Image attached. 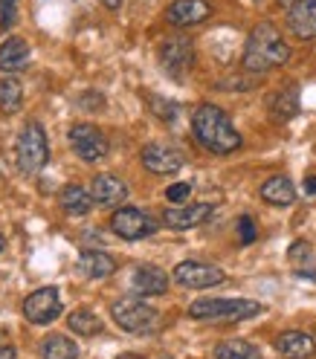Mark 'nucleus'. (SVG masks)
<instances>
[{"mask_svg": "<svg viewBox=\"0 0 316 359\" xmlns=\"http://www.w3.org/2000/svg\"><path fill=\"white\" fill-rule=\"evenodd\" d=\"M70 148L81 156L84 163H99L107 156V137L90 122H79L70 128Z\"/></svg>", "mask_w": 316, "mask_h": 359, "instance_id": "nucleus-9", "label": "nucleus"}, {"mask_svg": "<svg viewBox=\"0 0 316 359\" xmlns=\"http://www.w3.org/2000/svg\"><path fill=\"white\" fill-rule=\"evenodd\" d=\"M212 206L209 203H180L174 209L163 212V223L169 229H195L200 223H206L212 217Z\"/></svg>", "mask_w": 316, "mask_h": 359, "instance_id": "nucleus-13", "label": "nucleus"}, {"mask_svg": "<svg viewBox=\"0 0 316 359\" xmlns=\"http://www.w3.org/2000/svg\"><path fill=\"white\" fill-rule=\"evenodd\" d=\"M305 194H313L316 197V174H308L305 177Z\"/></svg>", "mask_w": 316, "mask_h": 359, "instance_id": "nucleus-32", "label": "nucleus"}, {"mask_svg": "<svg viewBox=\"0 0 316 359\" xmlns=\"http://www.w3.org/2000/svg\"><path fill=\"white\" fill-rule=\"evenodd\" d=\"M0 250H4V235H0Z\"/></svg>", "mask_w": 316, "mask_h": 359, "instance_id": "nucleus-37", "label": "nucleus"}, {"mask_svg": "<svg viewBox=\"0 0 316 359\" xmlns=\"http://www.w3.org/2000/svg\"><path fill=\"white\" fill-rule=\"evenodd\" d=\"M41 359H79V345L64 333H50L38 348Z\"/></svg>", "mask_w": 316, "mask_h": 359, "instance_id": "nucleus-23", "label": "nucleus"}, {"mask_svg": "<svg viewBox=\"0 0 316 359\" xmlns=\"http://www.w3.org/2000/svg\"><path fill=\"white\" fill-rule=\"evenodd\" d=\"M189 194H192V183H174V186L166 189V200H169V203H174V206L186 203Z\"/></svg>", "mask_w": 316, "mask_h": 359, "instance_id": "nucleus-30", "label": "nucleus"}, {"mask_svg": "<svg viewBox=\"0 0 316 359\" xmlns=\"http://www.w3.org/2000/svg\"><path fill=\"white\" fill-rule=\"evenodd\" d=\"M279 4H282V6H287V9H290V6H296V4H299V0H279Z\"/></svg>", "mask_w": 316, "mask_h": 359, "instance_id": "nucleus-36", "label": "nucleus"}, {"mask_svg": "<svg viewBox=\"0 0 316 359\" xmlns=\"http://www.w3.org/2000/svg\"><path fill=\"white\" fill-rule=\"evenodd\" d=\"M148 107H151V114L160 119V122H166V125H174L177 116H180V107L171 99H163V96H157V93L148 96Z\"/></svg>", "mask_w": 316, "mask_h": 359, "instance_id": "nucleus-27", "label": "nucleus"}, {"mask_svg": "<svg viewBox=\"0 0 316 359\" xmlns=\"http://www.w3.org/2000/svg\"><path fill=\"white\" fill-rule=\"evenodd\" d=\"M195 64V43L189 38H169L160 43V67L174 81H183Z\"/></svg>", "mask_w": 316, "mask_h": 359, "instance_id": "nucleus-8", "label": "nucleus"}, {"mask_svg": "<svg viewBox=\"0 0 316 359\" xmlns=\"http://www.w3.org/2000/svg\"><path fill=\"white\" fill-rule=\"evenodd\" d=\"M0 359H18V351L12 345H0Z\"/></svg>", "mask_w": 316, "mask_h": 359, "instance_id": "nucleus-33", "label": "nucleus"}, {"mask_svg": "<svg viewBox=\"0 0 316 359\" xmlns=\"http://www.w3.org/2000/svg\"><path fill=\"white\" fill-rule=\"evenodd\" d=\"M287 258H290V264L293 266H299V264H310L313 261V250H310V243H305V241H296L287 250Z\"/></svg>", "mask_w": 316, "mask_h": 359, "instance_id": "nucleus-29", "label": "nucleus"}, {"mask_svg": "<svg viewBox=\"0 0 316 359\" xmlns=\"http://www.w3.org/2000/svg\"><path fill=\"white\" fill-rule=\"evenodd\" d=\"M296 114H299V87L296 84H287L270 96V116L276 122H290Z\"/></svg>", "mask_w": 316, "mask_h": 359, "instance_id": "nucleus-22", "label": "nucleus"}, {"mask_svg": "<svg viewBox=\"0 0 316 359\" xmlns=\"http://www.w3.org/2000/svg\"><path fill=\"white\" fill-rule=\"evenodd\" d=\"M287 27H290L293 35L302 38V41L316 38V0H299L296 6H290Z\"/></svg>", "mask_w": 316, "mask_h": 359, "instance_id": "nucleus-17", "label": "nucleus"}, {"mask_svg": "<svg viewBox=\"0 0 316 359\" xmlns=\"http://www.w3.org/2000/svg\"><path fill=\"white\" fill-rule=\"evenodd\" d=\"M67 327L79 336H96L102 330V319L90 310H73L70 316H67Z\"/></svg>", "mask_w": 316, "mask_h": 359, "instance_id": "nucleus-26", "label": "nucleus"}, {"mask_svg": "<svg viewBox=\"0 0 316 359\" xmlns=\"http://www.w3.org/2000/svg\"><path fill=\"white\" fill-rule=\"evenodd\" d=\"M79 273L84 278L102 281V278H110L117 273V261H114V255H107L105 250H84L79 255Z\"/></svg>", "mask_w": 316, "mask_h": 359, "instance_id": "nucleus-18", "label": "nucleus"}, {"mask_svg": "<svg viewBox=\"0 0 316 359\" xmlns=\"http://www.w3.org/2000/svg\"><path fill=\"white\" fill-rule=\"evenodd\" d=\"M93 194H90V189L79 186V183H70V186H64L61 194H58V206L70 215V217H84L93 212Z\"/></svg>", "mask_w": 316, "mask_h": 359, "instance_id": "nucleus-19", "label": "nucleus"}, {"mask_svg": "<svg viewBox=\"0 0 316 359\" xmlns=\"http://www.w3.org/2000/svg\"><path fill=\"white\" fill-rule=\"evenodd\" d=\"M215 359H261V351L246 339H227L212 348Z\"/></svg>", "mask_w": 316, "mask_h": 359, "instance_id": "nucleus-24", "label": "nucleus"}, {"mask_svg": "<svg viewBox=\"0 0 316 359\" xmlns=\"http://www.w3.org/2000/svg\"><path fill=\"white\" fill-rule=\"evenodd\" d=\"M18 24V0H0V32H9Z\"/></svg>", "mask_w": 316, "mask_h": 359, "instance_id": "nucleus-28", "label": "nucleus"}, {"mask_svg": "<svg viewBox=\"0 0 316 359\" xmlns=\"http://www.w3.org/2000/svg\"><path fill=\"white\" fill-rule=\"evenodd\" d=\"M131 290L137 296H163L169 290V276L166 269L154 266V264H140L131 273Z\"/></svg>", "mask_w": 316, "mask_h": 359, "instance_id": "nucleus-14", "label": "nucleus"}, {"mask_svg": "<svg viewBox=\"0 0 316 359\" xmlns=\"http://www.w3.org/2000/svg\"><path fill=\"white\" fill-rule=\"evenodd\" d=\"M160 359H171V356H160Z\"/></svg>", "mask_w": 316, "mask_h": 359, "instance_id": "nucleus-38", "label": "nucleus"}, {"mask_svg": "<svg viewBox=\"0 0 316 359\" xmlns=\"http://www.w3.org/2000/svg\"><path fill=\"white\" fill-rule=\"evenodd\" d=\"M102 6H105V9H110V12H117V9L122 6V0H102Z\"/></svg>", "mask_w": 316, "mask_h": 359, "instance_id": "nucleus-34", "label": "nucleus"}, {"mask_svg": "<svg viewBox=\"0 0 316 359\" xmlns=\"http://www.w3.org/2000/svg\"><path fill=\"white\" fill-rule=\"evenodd\" d=\"M171 278L186 290H209V287H218V284L227 281V273L215 264H206V261H180L174 266Z\"/></svg>", "mask_w": 316, "mask_h": 359, "instance_id": "nucleus-6", "label": "nucleus"}, {"mask_svg": "<svg viewBox=\"0 0 316 359\" xmlns=\"http://www.w3.org/2000/svg\"><path fill=\"white\" fill-rule=\"evenodd\" d=\"M90 194H93L96 206L117 209L128 200V186H125V180H119L117 174H99L93 183H90Z\"/></svg>", "mask_w": 316, "mask_h": 359, "instance_id": "nucleus-15", "label": "nucleus"}, {"mask_svg": "<svg viewBox=\"0 0 316 359\" xmlns=\"http://www.w3.org/2000/svg\"><path fill=\"white\" fill-rule=\"evenodd\" d=\"M110 316L131 336H148L160 330V313H157V307L140 299H117L110 304Z\"/></svg>", "mask_w": 316, "mask_h": 359, "instance_id": "nucleus-4", "label": "nucleus"}, {"mask_svg": "<svg viewBox=\"0 0 316 359\" xmlns=\"http://www.w3.org/2000/svg\"><path fill=\"white\" fill-rule=\"evenodd\" d=\"M238 235H241V243H253L256 241V223L250 215H244L238 220Z\"/></svg>", "mask_w": 316, "mask_h": 359, "instance_id": "nucleus-31", "label": "nucleus"}, {"mask_svg": "<svg viewBox=\"0 0 316 359\" xmlns=\"http://www.w3.org/2000/svg\"><path fill=\"white\" fill-rule=\"evenodd\" d=\"M261 200L270 206H290L296 200V186L284 174H273L261 183Z\"/></svg>", "mask_w": 316, "mask_h": 359, "instance_id": "nucleus-20", "label": "nucleus"}, {"mask_svg": "<svg viewBox=\"0 0 316 359\" xmlns=\"http://www.w3.org/2000/svg\"><path fill=\"white\" fill-rule=\"evenodd\" d=\"M212 15V6L206 0H174V4L166 9V20L177 29L186 27H197Z\"/></svg>", "mask_w": 316, "mask_h": 359, "instance_id": "nucleus-12", "label": "nucleus"}, {"mask_svg": "<svg viewBox=\"0 0 316 359\" xmlns=\"http://www.w3.org/2000/svg\"><path fill=\"white\" fill-rule=\"evenodd\" d=\"M24 316L29 325H50L61 316V296L55 287H41L27 296L24 302Z\"/></svg>", "mask_w": 316, "mask_h": 359, "instance_id": "nucleus-10", "label": "nucleus"}, {"mask_svg": "<svg viewBox=\"0 0 316 359\" xmlns=\"http://www.w3.org/2000/svg\"><path fill=\"white\" fill-rule=\"evenodd\" d=\"M192 130H195V140L209 154H218V156H227V154L238 151L244 142L241 133L232 125V119L227 116V110L218 107V104H209V102L195 110Z\"/></svg>", "mask_w": 316, "mask_h": 359, "instance_id": "nucleus-2", "label": "nucleus"}, {"mask_svg": "<svg viewBox=\"0 0 316 359\" xmlns=\"http://www.w3.org/2000/svg\"><path fill=\"white\" fill-rule=\"evenodd\" d=\"M20 104H24V84L15 76H4L0 79V110L4 114H18Z\"/></svg>", "mask_w": 316, "mask_h": 359, "instance_id": "nucleus-25", "label": "nucleus"}, {"mask_svg": "<svg viewBox=\"0 0 316 359\" xmlns=\"http://www.w3.org/2000/svg\"><path fill=\"white\" fill-rule=\"evenodd\" d=\"M117 359H143V356H140V353H119Z\"/></svg>", "mask_w": 316, "mask_h": 359, "instance_id": "nucleus-35", "label": "nucleus"}, {"mask_svg": "<svg viewBox=\"0 0 316 359\" xmlns=\"http://www.w3.org/2000/svg\"><path fill=\"white\" fill-rule=\"evenodd\" d=\"M287 58H290V47L282 38V32L276 29V24L261 20V24H256L253 32L246 35L241 67L246 73H267V70H276V67L287 64Z\"/></svg>", "mask_w": 316, "mask_h": 359, "instance_id": "nucleus-1", "label": "nucleus"}, {"mask_svg": "<svg viewBox=\"0 0 316 359\" xmlns=\"http://www.w3.org/2000/svg\"><path fill=\"white\" fill-rule=\"evenodd\" d=\"M261 310L253 299H197L189 304V316L197 322H246Z\"/></svg>", "mask_w": 316, "mask_h": 359, "instance_id": "nucleus-3", "label": "nucleus"}, {"mask_svg": "<svg viewBox=\"0 0 316 359\" xmlns=\"http://www.w3.org/2000/svg\"><path fill=\"white\" fill-rule=\"evenodd\" d=\"M143 165L151 171V174H160V177H169V174H177L180 168L186 165V156L183 151H177L174 145H166V142H151L143 148L140 154Z\"/></svg>", "mask_w": 316, "mask_h": 359, "instance_id": "nucleus-11", "label": "nucleus"}, {"mask_svg": "<svg viewBox=\"0 0 316 359\" xmlns=\"http://www.w3.org/2000/svg\"><path fill=\"white\" fill-rule=\"evenodd\" d=\"M15 156H18V168L24 174H38L50 163V142L38 122L24 125V130H20V137H18V145H15Z\"/></svg>", "mask_w": 316, "mask_h": 359, "instance_id": "nucleus-5", "label": "nucleus"}, {"mask_svg": "<svg viewBox=\"0 0 316 359\" xmlns=\"http://www.w3.org/2000/svg\"><path fill=\"white\" fill-rule=\"evenodd\" d=\"M276 351L284 359H310L316 353V339L302 330H284L276 336Z\"/></svg>", "mask_w": 316, "mask_h": 359, "instance_id": "nucleus-16", "label": "nucleus"}, {"mask_svg": "<svg viewBox=\"0 0 316 359\" xmlns=\"http://www.w3.org/2000/svg\"><path fill=\"white\" fill-rule=\"evenodd\" d=\"M29 43L24 38H6L4 43H0V70L4 73H18L24 70V67L29 64Z\"/></svg>", "mask_w": 316, "mask_h": 359, "instance_id": "nucleus-21", "label": "nucleus"}, {"mask_svg": "<svg viewBox=\"0 0 316 359\" xmlns=\"http://www.w3.org/2000/svg\"><path fill=\"white\" fill-rule=\"evenodd\" d=\"M110 229L122 241H143L157 232V220L137 206H122L110 215Z\"/></svg>", "mask_w": 316, "mask_h": 359, "instance_id": "nucleus-7", "label": "nucleus"}]
</instances>
